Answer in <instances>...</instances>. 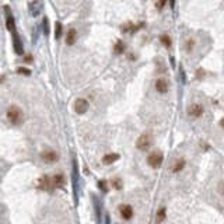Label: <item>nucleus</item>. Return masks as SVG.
<instances>
[{"label":"nucleus","mask_w":224,"mask_h":224,"mask_svg":"<svg viewBox=\"0 0 224 224\" xmlns=\"http://www.w3.org/2000/svg\"><path fill=\"white\" fill-rule=\"evenodd\" d=\"M25 60H32V56H25Z\"/></svg>","instance_id":"26"},{"label":"nucleus","mask_w":224,"mask_h":224,"mask_svg":"<svg viewBox=\"0 0 224 224\" xmlns=\"http://www.w3.org/2000/svg\"><path fill=\"white\" fill-rule=\"evenodd\" d=\"M123 50H125V44L122 41H118L115 45V53H122Z\"/></svg>","instance_id":"18"},{"label":"nucleus","mask_w":224,"mask_h":224,"mask_svg":"<svg viewBox=\"0 0 224 224\" xmlns=\"http://www.w3.org/2000/svg\"><path fill=\"white\" fill-rule=\"evenodd\" d=\"M165 3H167V0H158V2H157V8L161 10V8L165 6Z\"/></svg>","instance_id":"23"},{"label":"nucleus","mask_w":224,"mask_h":224,"mask_svg":"<svg viewBox=\"0 0 224 224\" xmlns=\"http://www.w3.org/2000/svg\"><path fill=\"white\" fill-rule=\"evenodd\" d=\"M164 218H165V207H161V209L157 212V217H156V223L157 224H160V223H162L164 221Z\"/></svg>","instance_id":"16"},{"label":"nucleus","mask_w":224,"mask_h":224,"mask_svg":"<svg viewBox=\"0 0 224 224\" xmlns=\"http://www.w3.org/2000/svg\"><path fill=\"white\" fill-rule=\"evenodd\" d=\"M151 142H153L151 134L150 133H143V134H140L139 139H137L136 147L139 148V150H142V151H146V150H148V148H150Z\"/></svg>","instance_id":"2"},{"label":"nucleus","mask_w":224,"mask_h":224,"mask_svg":"<svg viewBox=\"0 0 224 224\" xmlns=\"http://www.w3.org/2000/svg\"><path fill=\"white\" fill-rule=\"evenodd\" d=\"M60 36H62V24L60 22H56L55 24V38L60 39Z\"/></svg>","instance_id":"17"},{"label":"nucleus","mask_w":224,"mask_h":224,"mask_svg":"<svg viewBox=\"0 0 224 224\" xmlns=\"http://www.w3.org/2000/svg\"><path fill=\"white\" fill-rule=\"evenodd\" d=\"M44 34L45 35H48V34H49V27H48V20L46 18H44Z\"/></svg>","instance_id":"21"},{"label":"nucleus","mask_w":224,"mask_h":224,"mask_svg":"<svg viewBox=\"0 0 224 224\" xmlns=\"http://www.w3.org/2000/svg\"><path fill=\"white\" fill-rule=\"evenodd\" d=\"M6 27H7V30L10 31L11 34L16 32V22H14V18L10 13L8 6H6Z\"/></svg>","instance_id":"6"},{"label":"nucleus","mask_w":224,"mask_h":224,"mask_svg":"<svg viewBox=\"0 0 224 224\" xmlns=\"http://www.w3.org/2000/svg\"><path fill=\"white\" fill-rule=\"evenodd\" d=\"M118 160H119V154H116V153H109V154H106V156H104L102 162H104V164H112V162L118 161Z\"/></svg>","instance_id":"12"},{"label":"nucleus","mask_w":224,"mask_h":224,"mask_svg":"<svg viewBox=\"0 0 224 224\" xmlns=\"http://www.w3.org/2000/svg\"><path fill=\"white\" fill-rule=\"evenodd\" d=\"M220 125H221V126H223V128H224V118H223V119H221V122H220Z\"/></svg>","instance_id":"28"},{"label":"nucleus","mask_w":224,"mask_h":224,"mask_svg":"<svg viewBox=\"0 0 224 224\" xmlns=\"http://www.w3.org/2000/svg\"><path fill=\"white\" fill-rule=\"evenodd\" d=\"M7 118L13 125H20V123L22 122L24 115H22L21 108H18V106H16V105H11L10 108L7 109Z\"/></svg>","instance_id":"1"},{"label":"nucleus","mask_w":224,"mask_h":224,"mask_svg":"<svg viewBox=\"0 0 224 224\" xmlns=\"http://www.w3.org/2000/svg\"><path fill=\"white\" fill-rule=\"evenodd\" d=\"M185 167V160L184 158H179L175 161V164H174L172 167V172H179V171H182Z\"/></svg>","instance_id":"15"},{"label":"nucleus","mask_w":224,"mask_h":224,"mask_svg":"<svg viewBox=\"0 0 224 224\" xmlns=\"http://www.w3.org/2000/svg\"><path fill=\"white\" fill-rule=\"evenodd\" d=\"M188 114H189L190 116H193V118L202 116V114H203V106L199 105V104H195V105L189 106V109H188Z\"/></svg>","instance_id":"9"},{"label":"nucleus","mask_w":224,"mask_h":224,"mask_svg":"<svg viewBox=\"0 0 224 224\" xmlns=\"http://www.w3.org/2000/svg\"><path fill=\"white\" fill-rule=\"evenodd\" d=\"M17 73H18V74H24V76H30L31 70L27 69V67H18V69H17Z\"/></svg>","instance_id":"20"},{"label":"nucleus","mask_w":224,"mask_h":224,"mask_svg":"<svg viewBox=\"0 0 224 224\" xmlns=\"http://www.w3.org/2000/svg\"><path fill=\"white\" fill-rule=\"evenodd\" d=\"M41 158L44 160L45 162H55V161H58L59 160V156H58V153L56 151H53V150H46V151H44V153H41Z\"/></svg>","instance_id":"7"},{"label":"nucleus","mask_w":224,"mask_h":224,"mask_svg":"<svg viewBox=\"0 0 224 224\" xmlns=\"http://www.w3.org/2000/svg\"><path fill=\"white\" fill-rule=\"evenodd\" d=\"M120 210V216H122L125 220H130L132 217H133V209H132L130 204H122V206L119 207Z\"/></svg>","instance_id":"8"},{"label":"nucleus","mask_w":224,"mask_h":224,"mask_svg":"<svg viewBox=\"0 0 224 224\" xmlns=\"http://www.w3.org/2000/svg\"><path fill=\"white\" fill-rule=\"evenodd\" d=\"M160 39H161V42H162V44H164L167 48H170V46H171V38H170L168 35H165V34H164V35L160 36Z\"/></svg>","instance_id":"19"},{"label":"nucleus","mask_w":224,"mask_h":224,"mask_svg":"<svg viewBox=\"0 0 224 224\" xmlns=\"http://www.w3.org/2000/svg\"><path fill=\"white\" fill-rule=\"evenodd\" d=\"M52 184H53V188H62L64 185V178L63 175L60 174H56V175L52 176Z\"/></svg>","instance_id":"11"},{"label":"nucleus","mask_w":224,"mask_h":224,"mask_svg":"<svg viewBox=\"0 0 224 224\" xmlns=\"http://www.w3.org/2000/svg\"><path fill=\"white\" fill-rule=\"evenodd\" d=\"M174 4H175V0H171V7H174Z\"/></svg>","instance_id":"27"},{"label":"nucleus","mask_w":224,"mask_h":224,"mask_svg":"<svg viewBox=\"0 0 224 224\" xmlns=\"http://www.w3.org/2000/svg\"><path fill=\"white\" fill-rule=\"evenodd\" d=\"M112 182H114V186L116 188V189H120V188H122V182H120V181H119V179H118V178H115V179H114V181H112Z\"/></svg>","instance_id":"22"},{"label":"nucleus","mask_w":224,"mask_h":224,"mask_svg":"<svg viewBox=\"0 0 224 224\" xmlns=\"http://www.w3.org/2000/svg\"><path fill=\"white\" fill-rule=\"evenodd\" d=\"M13 38H14V50H16V53L21 55L22 53V45H21V42H20V38L16 35V32H13Z\"/></svg>","instance_id":"14"},{"label":"nucleus","mask_w":224,"mask_h":224,"mask_svg":"<svg viewBox=\"0 0 224 224\" xmlns=\"http://www.w3.org/2000/svg\"><path fill=\"white\" fill-rule=\"evenodd\" d=\"M87 109H88V101L84 100V98H78V100H76V102H74V111L77 112L78 115L86 114Z\"/></svg>","instance_id":"5"},{"label":"nucleus","mask_w":224,"mask_h":224,"mask_svg":"<svg viewBox=\"0 0 224 224\" xmlns=\"http://www.w3.org/2000/svg\"><path fill=\"white\" fill-rule=\"evenodd\" d=\"M156 90L158 92H161V94H164V92L168 91V83L164 78H158V80L156 81Z\"/></svg>","instance_id":"10"},{"label":"nucleus","mask_w":224,"mask_h":224,"mask_svg":"<svg viewBox=\"0 0 224 224\" xmlns=\"http://www.w3.org/2000/svg\"><path fill=\"white\" fill-rule=\"evenodd\" d=\"M76 30L74 28H70L69 31H67V35H66V44L67 45H73L74 44V41H76Z\"/></svg>","instance_id":"13"},{"label":"nucleus","mask_w":224,"mask_h":224,"mask_svg":"<svg viewBox=\"0 0 224 224\" xmlns=\"http://www.w3.org/2000/svg\"><path fill=\"white\" fill-rule=\"evenodd\" d=\"M162 160H164V157H162V153H160V151H153V153H151L150 156L147 157V164L150 165L151 168L157 170V168L161 167Z\"/></svg>","instance_id":"3"},{"label":"nucleus","mask_w":224,"mask_h":224,"mask_svg":"<svg viewBox=\"0 0 224 224\" xmlns=\"http://www.w3.org/2000/svg\"><path fill=\"white\" fill-rule=\"evenodd\" d=\"M193 48V41L192 39H189V41H188V44H186V50L188 52H190V49H192Z\"/></svg>","instance_id":"24"},{"label":"nucleus","mask_w":224,"mask_h":224,"mask_svg":"<svg viewBox=\"0 0 224 224\" xmlns=\"http://www.w3.org/2000/svg\"><path fill=\"white\" fill-rule=\"evenodd\" d=\"M38 186L41 188L42 190H48V192L55 189V188H53V184H52V178L48 176V175H44L38 179Z\"/></svg>","instance_id":"4"},{"label":"nucleus","mask_w":224,"mask_h":224,"mask_svg":"<svg viewBox=\"0 0 224 224\" xmlns=\"http://www.w3.org/2000/svg\"><path fill=\"white\" fill-rule=\"evenodd\" d=\"M4 80H6V77H4V76H3V74H2V76H0V84H2V83H3V81H4Z\"/></svg>","instance_id":"25"}]
</instances>
